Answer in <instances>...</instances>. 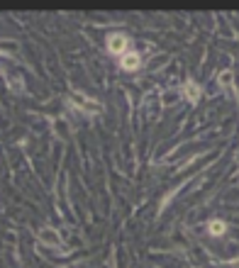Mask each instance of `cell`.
Listing matches in <instances>:
<instances>
[{
  "label": "cell",
  "mask_w": 239,
  "mask_h": 268,
  "mask_svg": "<svg viewBox=\"0 0 239 268\" xmlns=\"http://www.w3.org/2000/svg\"><path fill=\"white\" fill-rule=\"evenodd\" d=\"M71 100H73V105H76V108H81V110H85V113H90V115L100 113L98 102H95V100H90V98H85V95H81V93H73Z\"/></svg>",
  "instance_id": "cell-1"
},
{
  "label": "cell",
  "mask_w": 239,
  "mask_h": 268,
  "mask_svg": "<svg viewBox=\"0 0 239 268\" xmlns=\"http://www.w3.org/2000/svg\"><path fill=\"white\" fill-rule=\"evenodd\" d=\"M108 49H110L113 54H125L127 37H125V34H120V32H113V34L108 37Z\"/></svg>",
  "instance_id": "cell-2"
},
{
  "label": "cell",
  "mask_w": 239,
  "mask_h": 268,
  "mask_svg": "<svg viewBox=\"0 0 239 268\" xmlns=\"http://www.w3.org/2000/svg\"><path fill=\"white\" fill-rule=\"evenodd\" d=\"M5 83H8V88L13 90V93H22L25 90V78H22V73H5Z\"/></svg>",
  "instance_id": "cell-3"
},
{
  "label": "cell",
  "mask_w": 239,
  "mask_h": 268,
  "mask_svg": "<svg viewBox=\"0 0 239 268\" xmlns=\"http://www.w3.org/2000/svg\"><path fill=\"white\" fill-rule=\"evenodd\" d=\"M139 54H134V51H125L122 57H120V66L125 71H137L139 69Z\"/></svg>",
  "instance_id": "cell-4"
},
{
  "label": "cell",
  "mask_w": 239,
  "mask_h": 268,
  "mask_svg": "<svg viewBox=\"0 0 239 268\" xmlns=\"http://www.w3.org/2000/svg\"><path fill=\"white\" fill-rule=\"evenodd\" d=\"M39 241H44V244H49V246H61V237H59L54 229H42L39 232Z\"/></svg>",
  "instance_id": "cell-5"
},
{
  "label": "cell",
  "mask_w": 239,
  "mask_h": 268,
  "mask_svg": "<svg viewBox=\"0 0 239 268\" xmlns=\"http://www.w3.org/2000/svg\"><path fill=\"white\" fill-rule=\"evenodd\" d=\"M208 229H210V234L212 237H220V234H225V222H220V220H212L210 225H208Z\"/></svg>",
  "instance_id": "cell-6"
},
{
  "label": "cell",
  "mask_w": 239,
  "mask_h": 268,
  "mask_svg": "<svg viewBox=\"0 0 239 268\" xmlns=\"http://www.w3.org/2000/svg\"><path fill=\"white\" fill-rule=\"evenodd\" d=\"M185 95H188V100H198V95H200V88H198L193 81H188V83H185Z\"/></svg>",
  "instance_id": "cell-7"
},
{
  "label": "cell",
  "mask_w": 239,
  "mask_h": 268,
  "mask_svg": "<svg viewBox=\"0 0 239 268\" xmlns=\"http://www.w3.org/2000/svg\"><path fill=\"white\" fill-rule=\"evenodd\" d=\"M229 81H232V73H229V71H225V73H222V76H220V83L229 85Z\"/></svg>",
  "instance_id": "cell-8"
}]
</instances>
